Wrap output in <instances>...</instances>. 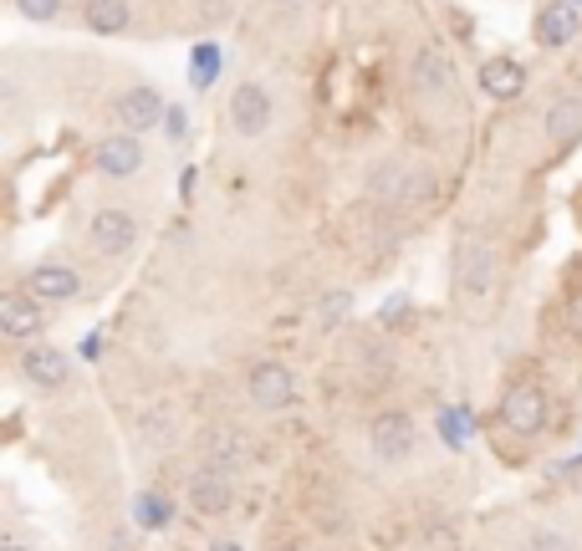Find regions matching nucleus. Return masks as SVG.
<instances>
[{"label":"nucleus","mask_w":582,"mask_h":551,"mask_svg":"<svg viewBox=\"0 0 582 551\" xmlns=\"http://www.w3.org/2000/svg\"><path fill=\"white\" fill-rule=\"evenodd\" d=\"M455 297L470 322H486L490 302H496V250L486 240H465L455 256Z\"/></svg>","instance_id":"obj_1"},{"label":"nucleus","mask_w":582,"mask_h":551,"mask_svg":"<svg viewBox=\"0 0 582 551\" xmlns=\"http://www.w3.org/2000/svg\"><path fill=\"white\" fill-rule=\"evenodd\" d=\"M501 419L511 434H537L547 424V394L537 383H511L501 398Z\"/></svg>","instance_id":"obj_2"},{"label":"nucleus","mask_w":582,"mask_h":551,"mask_svg":"<svg viewBox=\"0 0 582 551\" xmlns=\"http://www.w3.org/2000/svg\"><path fill=\"white\" fill-rule=\"evenodd\" d=\"M368 445L373 455L384 459V465H398V459L414 455V419L409 414H398V408H388V414H378L368 429Z\"/></svg>","instance_id":"obj_3"},{"label":"nucleus","mask_w":582,"mask_h":551,"mask_svg":"<svg viewBox=\"0 0 582 551\" xmlns=\"http://www.w3.org/2000/svg\"><path fill=\"white\" fill-rule=\"evenodd\" d=\"M246 388H251L256 408H287L291 398H297V378H291V367H281V363H256Z\"/></svg>","instance_id":"obj_4"},{"label":"nucleus","mask_w":582,"mask_h":551,"mask_svg":"<svg viewBox=\"0 0 582 551\" xmlns=\"http://www.w3.org/2000/svg\"><path fill=\"white\" fill-rule=\"evenodd\" d=\"M230 123H236V133H246V138H261V133L271 128V97H266V87L240 82L236 97H230Z\"/></svg>","instance_id":"obj_5"},{"label":"nucleus","mask_w":582,"mask_h":551,"mask_svg":"<svg viewBox=\"0 0 582 551\" xmlns=\"http://www.w3.org/2000/svg\"><path fill=\"white\" fill-rule=\"evenodd\" d=\"M230 500H236V486H230V475L215 465V470H199L189 480V511L195 516H226Z\"/></svg>","instance_id":"obj_6"},{"label":"nucleus","mask_w":582,"mask_h":551,"mask_svg":"<svg viewBox=\"0 0 582 551\" xmlns=\"http://www.w3.org/2000/svg\"><path fill=\"white\" fill-rule=\"evenodd\" d=\"M409 77H414V87L429 92V97H450V92L460 87V77H455V62L439 52V46H424V52L414 56Z\"/></svg>","instance_id":"obj_7"},{"label":"nucleus","mask_w":582,"mask_h":551,"mask_svg":"<svg viewBox=\"0 0 582 551\" xmlns=\"http://www.w3.org/2000/svg\"><path fill=\"white\" fill-rule=\"evenodd\" d=\"M97 169L107 174V179H128V174L144 169V148H138V133H113V138H103L97 144Z\"/></svg>","instance_id":"obj_8"},{"label":"nucleus","mask_w":582,"mask_h":551,"mask_svg":"<svg viewBox=\"0 0 582 551\" xmlns=\"http://www.w3.org/2000/svg\"><path fill=\"white\" fill-rule=\"evenodd\" d=\"M133 240H138V225H133L128 210H97L93 215V246L103 250V256H123V250H133Z\"/></svg>","instance_id":"obj_9"},{"label":"nucleus","mask_w":582,"mask_h":551,"mask_svg":"<svg viewBox=\"0 0 582 551\" xmlns=\"http://www.w3.org/2000/svg\"><path fill=\"white\" fill-rule=\"evenodd\" d=\"M373 195L394 199V205H419L429 195V184H424L419 169H404V164H384V169L373 174Z\"/></svg>","instance_id":"obj_10"},{"label":"nucleus","mask_w":582,"mask_h":551,"mask_svg":"<svg viewBox=\"0 0 582 551\" xmlns=\"http://www.w3.org/2000/svg\"><path fill=\"white\" fill-rule=\"evenodd\" d=\"M164 113H169V107H164V97L154 87H133V92H123L118 97V118H123V128L128 133H148Z\"/></svg>","instance_id":"obj_11"},{"label":"nucleus","mask_w":582,"mask_h":551,"mask_svg":"<svg viewBox=\"0 0 582 551\" xmlns=\"http://www.w3.org/2000/svg\"><path fill=\"white\" fill-rule=\"evenodd\" d=\"M21 373H27L37 388H62V383L72 378V363H66L56 347L41 342V347H27V353H21Z\"/></svg>","instance_id":"obj_12"},{"label":"nucleus","mask_w":582,"mask_h":551,"mask_svg":"<svg viewBox=\"0 0 582 551\" xmlns=\"http://www.w3.org/2000/svg\"><path fill=\"white\" fill-rule=\"evenodd\" d=\"M480 87H486L496 103H511V97L527 92V72H521V62H511V56H490V62L480 66Z\"/></svg>","instance_id":"obj_13"},{"label":"nucleus","mask_w":582,"mask_h":551,"mask_svg":"<svg viewBox=\"0 0 582 551\" xmlns=\"http://www.w3.org/2000/svg\"><path fill=\"white\" fill-rule=\"evenodd\" d=\"M0 332L6 337H31V332H41V297H6L0 302Z\"/></svg>","instance_id":"obj_14"},{"label":"nucleus","mask_w":582,"mask_h":551,"mask_svg":"<svg viewBox=\"0 0 582 551\" xmlns=\"http://www.w3.org/2000/svg\"><path fill=\"white\" fill-rule=\"evenodd\" d=\"M77 291H82V281L66 266H37L31 271V297H41V302H72Z\"/></svg>","instance_id":"obj_15"},{"label":"nucleus","mask_w":582,"mask_h":551,"mask_svg":"<svg viewBox=\"0 0 582 551\" xmlns=\"http://www.w3.org/2000/svg\"><path fill=\"white\" fill-rule=\"evenodd\" d=\"M87 27L97 31V37H118L123 27H128V0H87Z\"/></svg>","instance_id":"obj_16"},{"label":"nucleus","mask_w":582,"mask_h":551,"mask_svg":"<svg viewBox=\"0 0 582 551\" xmlns=\"http://www.w3.org/2000/svg\"><path fill=\"white\" fill-rule=\"evenodd\" d=\"M547 133H552L557 144H572V138H582V97H562V103L547 113Z\"/></svg>","instance_id":"obj_17"},{"label":"nucleus","mask_w":582,"mask_h":551,"mask_svg":"<svg viewBox=\"0 0 582 551\" xmlns=\"http://www.w3.org/2000/svg\"><path fill=\"white\" fill-rule=\"evenodd\" d=\"M572 27H578V21H572L568 6H547V11L537 15V41H542V46H568Z\"/></svg>","instance_id":"obj_18"},{"label":"nucleus","mask_w":582,"mask_h":551,"mask_svg":"<svg viewBox=\"0 0 582 551\" xmlns=\"http://www.w3.org/2000/svg\"><path fill=\"white\" fill-rule=\"evenodd\" d=\"M210 455H215L220 470H236V465H246V439L230 434V429H220V434H210Z\"/></svg>","instance_id":"obj_19"},{"label":"nucleus","mask_w":582,"mask_h":551,"mask_svg":"<svg viewBox=\"0 0 582 551\" xmlns=\"http://www.w3.org/2000/svg\"><path fill=\"white\" fill-rule=\"evenodd\" d=\"M215 77H220V52H215V46H195V66H189V82H195V87H210Z\"/></svg>","instance_id":"obj_20"},{"label":"nucleus","mask_w":582,"mask_h":551,"mask_svg":"<svg viewBox=\"0 0 582 551\" xmlns=\"http://www.w3.org/2000/svg\"><path fill=\"white\" fill-rule=\"evenodd\" d=\"M144 434L154 439V445H169V439H174V419H169V408H164V414L154 408V414L144 419Z\"/></svg>","instance_id":"obj_21"},{"label":"nucleus","mask_w":582,"mask_h":551,"mask_svg":"<svg viewBox=\"0 0 582 551\" xmlns=\"http://www.w3.org/2000/svg\"><path fill=\"white\" fill-rule=\"evenodd\" d=\"M15 11L27 15V21H52L62 11V0H15Z\"/></svg>","instance_id":"obj_22"},{"label":"nucleus","mask_w":582,"mask_h":551,"mask_svg":"<svg viewBox=\"0 0 582 551\" xmlns=\"http://www.w3.org/2000/svg\"><path fill=\"white\" fill-rule=\"evenodd\" d=\"M164 123H169V138H185V113H179V107H169Z\"/></svg>","instance_id":"obj_23"},{"label":"nucleus","mask_w":582,"mask_h":551,"mask_svg":"<svg viewBox=\"0 0 582 551\" xmlns=\"http://www.w3.org/2000/svg\"><path fill=\"white\" fill-rule=\"evenodd\" d=\"M537 551H568V541H562V537H552V531H547V537H537Z\"/></svg>","instance_id":"obj_24"},{"label":"nucleus","mask_w":582,"mask_h":551,"mask_svg":"<svg viewBox=\"0 0 582 551\" xmlns=\"http://www.w3.org/2000/svg\"><path fill=\"white\" fill-rule=\"evenodd\" d=\"M568 316H572V328H578V332H582V291H578V297H572V306H568Z\"/></svg>","instance_id":"obj_25"},{"label":"nucleus","mask_w":582,"mask_h":551,"mask_svg":"<svg viewBox=\"0 0 582 551\" xmlns=\"http://www.w3.org/2000/svg\"><path fill=\"white\" fill-rule=\"evenodd\" d=\"M0 551H27V547H0Z\"/></svg>","instance_id":"obj_26"},{"label":"nucleus","mask_w":582,"mask_h":551,"mask_svg":"<svg viewBox=\"0 0 582 551\" xmlns=\"http://www.w3.org/2000/svg\"><path fill=\"white\" fill-rule=\"evenodd\" d=\"M281 6H302V0H281Z\"/></svg>","instance_id":"obj_27"}]
</instances>
